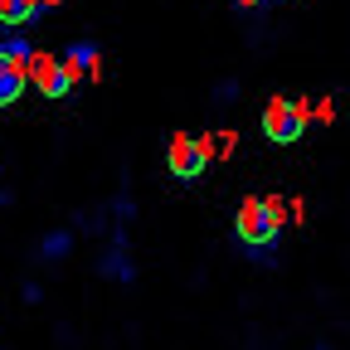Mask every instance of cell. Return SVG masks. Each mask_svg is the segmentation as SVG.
I'll return each mask as SVG.
<instances>
[{
	"label": "cell",
	"instance_id": "obj_1",
	"mask_svg": "<svg viewBox=\"0 0 350 350\" xmlns=\"http://www.w3.org/2000/svg\"><path fill=\"white\" fill-rule=\"evenodd\" d=\"M282 219H287V204L278 195H248L234 214V239L258 258V262H273L268 253L278 248L282 239Z\"/></svg>",
	"mask_w": 350,
	"mask_h": 350
},
{
	"label": "cell",
	"instance_id": "obj_2",
	"mask_svg": "<svg viewBox=\"0 0 350 350\" xmlns=\"http://www.w3.org/2000/svg\"><path fill=\"white\" fill-rule=\"evenodd\" d=\"M34 44L15 29L0 39V107H15L25 98V88H29V64H34Z\"/></svg>",
	"mask_w": 350,
	"mask_h": 350
},
{
	"label": "cell",
	"instance_id": "obj_3",
	"mask_svg": "<svg viewBox=\"0 0 350 350\" xmlns=\"http://www.w3.org/2000/svg\"><path fill=\"white\" fill-rule=\"evenodd\" d=\"M306 131V103L301 98H268V107H262V137L278 142V146H297Z\"/></svg>",
	"mask_w": 350,
	"mask_h": 350
},
{
	"label": "cell",
	"instance_id": "obj_4",
	"mask_svg": "<svg viewBox=\"0 0 350 350\" xmlns=\"http://www.w3.org/2000/svg\"><path fill=\"white\" fill-rule=\"evenodd\" d=\"M73 83H78V73L68 68V59L64 54H34V64H29V88L39 98H68L73 93Z\"/></svg>",
	"mask_w": 350,
	"mask_h": 350
},
{
	"label": "cell",
	"instance_id": "obj_5",
	"mask_svg": "<svg viewBox=\"0 0 350 350\" xmlns=\"http://www.w3.org/2000/svg\"><path fill=\"white\" fill-rule=\"evenodd\" d=\"M165 165H170V175L175 180H200L204 175V165H209V151H204V142L200 137H190V131H175V137L165 142Z\"/></svg>",
	"mask_w": 350,
	"mask_h": 350
},
{
	"label": "cell",
	"instance_id": "obj_6",
	"mask_svg": "<svg viewBox=\"0 0 350 350\" xmlns=\"http://www.w3.org/2000/svg\"><path fill=\"white\" fill-rule=\"evenodd\" d=\"M98 278L122 282V287H131V282H137V262H131V253H126V239H122V234H117V239L103 248V258H98Z\"/></svg>",
	"mask_w": 350,
	"mask_h": 350
},
{
	"label": "cell",
	"instance_id": "obj_7",
	"mask_svg": "<svg viewBox=\"0 0 350 350\" xmlns=\"http://www.w3.org/2000/svg\"><path fill=\"white\" fill-rule=\"evenodd\" d=\"M64 59H68V68L78 78H98L103 73V49H98L93 39H73L68 49H64Z\"/></svg>",
	"mask_w": 350,
	"mask_h": 350
},
{
	"label": "cell",
	"instance_id": "obj_8",
	"mask_svg": "<svg viewBox=\"0 0 350 350\" xmlns=\"http://www.w3.org/2000/svg\"><path fill=\"white\" fill-rule=\"evenodd\" d=\"M44 15V5L39 0H0V29H25V25H34Z\"/></svg>",
	"mask_w": 350,
	"mask_h": 350
},
{
	"label": "cell",
	"instance_id": "obj_9",
	"mask_svg": "<svg viewBox=\"0 0 350 350\" xmlns=\"http://www.w3.org/2000/svg\"><path fill=\"white\" fill-rule=\"evenodd\" d=\"M68 248H73V229H49V234L39 239V258L44 262H64Z\"/></svg>",
	"mask_w": 350,
	"mask_h": 350
},
{
	"label": "cell",
	"instance_id": "obj_10",
	"mask_svg": "<svg viewBox=\"0 0 350 350\" xmlns=\"http://www.w3.org/2000/svg\"><path fill=\"white\" fill-rule=\"evenodd\" d=\"M234 146H239V142H234V131H214V142H204L209 161H214V156H234Z\"/></svg>",
	"mask_w": 350,
	"mask_h": 350
},
{
	"label": "cell",
	"instance_id": "obj_11",
	"mask_svg": "<svg viewBox=\"0 0 350 350\" xmlns=\"http://www.w3.org/2000/svg\"><path fill=\"white\" fill-rule=\"evenodd\" d=\"M306 117H321V122H331V117H336V103H331V98H321V103H312V107H306Z\"/></svg>",
	"mask_w": 350,
	"mask_h": 350
},
{
	"label": "cell",
	"instance_id": "obj_12",
	"mask_svg": "<svg viewBox=\"0 0 350 350\" xmlns=\"http://www.w3.org/2000/svg\"><path fill=\"white\" fill-rule=\"evenodd\" d=\"M229 5H234L239 15H253V10H262V5H268V0H229Z\"/></svg>",
	"mask_w": 350,
	"mask_h": 350
},
{
	"label": "cell",
	"instance_id": "obj_13",
	"mask_svg": "<svg viewBox=\"0 0 350 350\" xmlns=\"http://www.w3.org/2000/svg\"><path fill=\"white\" fill-rule=\"evenodd\" d=\"M39 5H44V10H54V5H64V0H39Z\"/></svg>",
	"mask_w": 350,
	"mask_h": 350
},
{
	"label": "cell",
	"instance_id": "obj_14",
	"mask_svg": "<svg viewBox=\"0 0 350 350\" xmlns=\"http://www.w3.org/2000/svg\"><path fill=\"white\" fill-rule=\"evenodd\" d=\"M312 350H331V345H312Z\"/></svg>",
	"mask_w": 350,
	"mask_h": 350
}]
</instances>
